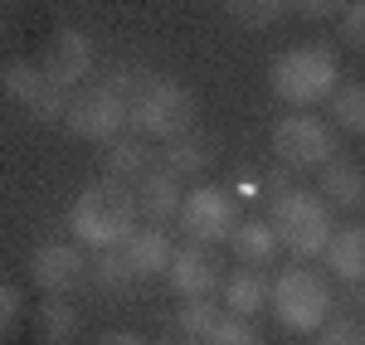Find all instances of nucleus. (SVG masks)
I'll list each match as a JSON object with an SVG mask.
<instances>
[{"label":"nucleus","mask_w":365,"mask_h":345,"mask_svg":"<svg viewBox=\"0 0 365 345\" xmlns=\"http://www.w3.org/2000/svg\"><path fill=\"white\" fill-rule=\"evenodd\" d=\"M331 122L351 137H365V83H341L331 97Z\"/></svg>","instance_id":"obj_24"},{"label":"nucleus","mask_w":365,"mask_h":345,"mask_svg":"<svg viewBox=\"0 0 365 345\" xmlns=\"http://www.w3.org/2000/svg\"><path fill=\"white\" fill-rule=\"evenodd\" d=\"M229 248H234V258L244 262V267H268V262L278 258V233L268 219H239L234 233H229Z\"/></svg>","instance_id":"obj_18"},{"label":"nucleus","mask_w":365,"mask_h":345,"mask_svg":"<svg viewBox=\"0 0 365 345\" xmlns=\"http://www.w3.org/2000/svg\"><path fill=\"white\" fill-rule=\"evenodd\" d=\"M103 171L117 185H137L146 171H156V156H151L146 137H113L108 151H103Z\"/></svg>","instance_id":"obj_16"},{"label":"nucleus","mask_w":365,"mask_h":345,"mask_svg":"<svg viewBox=\"0 0 365 345\" xmlns=\"http://www.w3.org/2000/svg\"><path fill=\"white\" fill-rule=\"evenodd\" d=\"M225 10H229V20H234V25L268 29V25H278L282 15L292 10V0H225Z\"/></svg>","instance_id":"obj_25"},{"label":"nucleus","mask_w":365,"mask_h":345,"mask_svg":"<svg viewBox=\"0 0 365 345\" xmlns=\"http://www.w3.org/2000/svg\"><path fill=\"white\" fill-rule=\"evenodd\" d=\"M83 272H88V253L78 238L73 243L68 238H49V243H39L29 253V277L44 292H73L83 282Z\"/></svg>","instance_id":"obj_11"},{"label":"nucleus","mask_w":365,"mask_h":345,"mask_svg":"<svg viewBox=\"0 0 365 345\" xmlns=\"http://www.w3.org/2000/svg\"><path fill=\"white\" fill-rule=\"evenodd\" d=\"M356 287H361L356 292V307H361V321H365V282H356Z\"/></svg>","instance_id":"obj_35"},{"label":"nucleus","mask_w":365,"mask_h":345,"mask_svg":"<svg viewBox=\"0 0 365 345\" xmlns=\"http://www.w3.org/2000/svg\"><path fill=\"white\" fill-rule=\"evenodd\" d=\"M83 282L98 292V297H127V292H132V282H137V272L127 267L122 248H88Z\"/></svg>","instance_id":"obj_17"},{"label":"nucleus","mask_w":365,"mask_h":345,"mask_svg":"<svg viewBox=\"0 0 365 345\" xmlns=\"http://www.w3.org/2000/svg\"><path fill=\"white\" fill-rule=\"evenodd\" d=\"M0 83H5V97H15L20 107H25L34 122H63L68 112V87H58L39 63H29V58H10L5 63V73H0Z\"/></svg>","instance_id":"obj_9"},{"label":"nucleus","mask_w":365,"mask_h":345,"mask_svg":"<svg viewBox=\"0 0 365 345\" xmlns=\"http://www.w3.org/2000/svg\"><path fill=\"white\" fill-rule=\"evenodd\" d=\"M341 34H346L351 49H365V0H351L341 10Z\"/></svg>","instance_id":"obj_30"},{"label":"nucleus","mask_w":365,"mask_h":345,"mask_svg":"<svg viewBox=\"0 0 365 345\" xmlns=\"http://www.w3.org/2000/svg\"><path fill=\"white\" fill-rule=\"evenodd\" d=\"M20 312H25V297H20V287H15V282H0V341L15 331Z\"/></svg>","instance_id":"obj_29"},{"label":"nucleus","mask_w":365,"mask_h":345,"mask_svg":"<svg viewBox=\"0 0 365 345\" xmlns=\"http://www.w3.org/2000/svg\"><path fill=\"white\" fill-rule=\"evenodd\" d=\"M268 83L287 107L307 112L312 102H327L331 92L341 87V68L336 54L327 44H297V49H282L268 68Z\"/></svg>","instance_id":"obj_2"},{"label":"nucleus","mask_w":365,"mask_h":345,"mask_svg":"<svg viewBox=\"0 0 365 345\" xmlns=\"http://www.w3.org/2000/svg\"><path fill=\"white\" fill-rule=\"evenodd\" d=\"M166 277H170V292H180V297H215L220 292V267H215V258L200 243H180L175 248Z\"/></svg>","instance_id":"obj_12"},{"label":"nucleus","mask_w":365,"mask_h":345,"mask_svg":"<svg viewBox=\"0 0 365 345\" xmlns=\"http://www.w3.org/2000/svg\"><path fill=\"white\" fill-rule=\"evenodd\" d=\"M93 345H146V341H141L137 331H108V336H98Z\"/></svg>","instance_id":"obj_33"},{"label":"nucleus","mask_w":365,"mask_h":345,"mask_svg":"<svg viewBox=\"0 0 365 345\" xmlns=\"http://www.w3.org/2000/svg\"><path fill=\"white\" fill-rule=\"evenodd\" d=\"M39 326H44L49 345L73 341V331H78V307L68 302V292H49V297L39 302Z\"/></svg>","instance_id":"obj_23"},{"label":"nucleus","mask_w":365,"mask_h":345,"mask_svg":"<svg viewBox=\"0 0 365 345\" xmlns=\"http://www.w3.org/2000/svg\"><path fill=\"white\" fill-rule=\"evenodd\" d=\"M273 317H278L282 331H297V336H312L322 321L331 317V282L322 272H312L307 262L287 267L273 277V297H268Z\"/></svg>","instance_id":"obj_5"},{"label":"nucleus","mask_w":365,"mask_h":345,"mask_svg":"<svg viewBox=\"0 0 365 345\" xmlns=\"http://www.w3.org/2000/svg\"><path fill=\"white\" fill-rule=\"evenodd\" d=\"M268 224L278 233V243L287 253H297V258H322V248H327V238H331V204L322 200V195H312L302 185H292L287 195L278 200H268Z\"/></svg>","instance_id":"obj_3"},{"label":"nucleus","mask_w":365,"mask_h":345,"mask_svg":"<svg viewBox=\"0 0 365 345\" xmlns=\"http://www.w3.org/2000/svg\"><path fill=\"white\" fill-rule=\"evenodd\" d=\"M273 297V282L263 277V267H239L225 277V312L229 317H258Z\"/></svg>","instance_id":"obj_19"},{"label":"nucleus","mask_w":365,"mask_h":345,"mask_svg":"<svg viewBox=\"0 0 365 345\" xmlns=\"http://www.w3.org/2000/svg\"><path fill=\"white\" fill-rule=\"evenodd\" d=\"M346 5H351V0H292V10H297L302 20H336Z\"/></svg>","instance_id":"obj_31"},{"label":"nucleus","mask_w":365,"mask_h":345,"mask_svg":"<svg viewBox=\"0 0 365 345\" xmlns=\"http://www.w3.org/2000/svg\"><path fill=\"white\" fill-rule=\"evenodd\" d=\"M287 190H292V171H287V166L263 171V195H268V200H278V195H287Z\"/></svg>","instance_id":"obj_32"},{"label":"nucleus","mask_w":365,"mask_h":345,"mask_svg":"<svg viewBox=\"0 0 365 345\" xmlns=\"http://www.w3.org/2000/svg\"><path fill=\"white\" fill-rule=\"evenodd\" d=\"M195 127V92L185 83H175V78H151V83L141 87L137 97L127 102V132L132 137H180V132H190Z\"/></svg>","instance_id":"obj_4"},{"label":"nucleus","mask_w":365,"mask_h":345,"mask_svg":"<svg viewBox=\"0 0 365 345\" xmlns=\"http://www.w3.org/2000/svg\"><path fill=\"white\" fill-rule=\"evenodd\" d=\"M317 345H365V321H356V317H327L317 331Z\"/></svg>","instance_id":"obj_26"},{"label":"nucleus","mask_w":365,"mask_h":345,"mask_svg":"<svg viewBox=\"0 0 365 345\" xmlns=\"http://www.w3.org/2000/svg\"><path fill=\"white\" fill-rule=\"evenodd\" d=\"M122 258L137 272V282L141 277H161L170 267V258H175V243H170V233L161 229V224H137L132 238L122 243Z\"/></svg>","instance_id":"obj_13"},{"label":"nucleus","mask_w":365,"mask_h":345,"mask_svg":"<svg viewBox=\"0 0 365 345\" xmlns=\"http://www.w3.org/2000/svg\"><path fill=\"white\" fill-rule=\"evenodd\" d=\"M273 151H278V161L287 171H322L336 156V137L312 112H292L273 127Z\"/></svg>","instance_id":"obj_8"},{"label":"nucleus","mask_w":365,"mask_h":345,"mask_svg":"<svg viewBox=\"0 0 365 345\" xmlns=\"http://www.w3.org/2000/svg\"><path fill=\"white\" fill-rule=\"evenodd\" d=\"M322 200L331 204V209H356V204H365V171L356 161H346V156H331L322 166Z\"/></svg>","instance_id":"obj_20"},{"label":"nucleus","mask_w":365,"mask_h":345,"mask_svg":"<svg viewBox=\"0 0 365 345\" xmlns=\"http://www.w3.org/2000/svg\"><path fill=\"white\" fill-rule=\"evenodd\" d=\"M322 258H327L336 282H365V224H341V229H331Z\"/></svg>","instance_id":"obj_15"},{"label":"nucleus","mask_w":365,"mask_h":345,"mask_svg":"<svg viewBox=\"0 0 365 345\" xmlns=\"http://www.w3.org/2000/svg\"><path fill=\"white\" fill-rule=\"evenodd\" d=\"M93 58H98V49H93V39H88L83 29L63 25L54 29V39L44 44V54H39V68L54 78L58 87H83L88 78H93Z\"/></svg>","instance_id":"obj_10"},{"label":"nucleus","mask_w":365,"mask_h":345,"mask_svg":"<svg viewBox=\"0 0 365 345\" xmlns=\"http://www.w3.org/2000/svg\"><path fill=\"white\" fill-rule=\"evenodd\" d=\"M166 175H205L210 171V146H205V137H195V132H180V137H170L166 146H161V161H156Z\"/></svg>","instance_id":"obj_21"},{"label":"nucleus","mask_w":365,"mask_h":345,"mask_svg":"<svg viewBox=\"0 0 365 345\" xmlns=\"http://www.w3.org/2000/svg\"><path fill=\"white\" fill-rule=\"evenodd\" d=\"M103 83L113 87L117 97H122V102H132V97H137L141 87L151 83V73H146V68H141V63H117L113 73H108V78H103Z\"/></svg>","instance_id":"obj_28"},{"label":"nucleus","mask_w":365,"mask_h":345,"mask_svg":"<svg viewBox=\"0 0 365 345\" xmlns=\"http://www.w3.org/2000/svg\"><path fill=\"white\" fill-rule=\"evenodd\" d=\"M63 127L83 142H113L127 132V102L117 97L113 87L103 83H83L68 92V112H63Z\"/></svg>","instance_id":"obj_6"},{"label":"nucleus","mask_w":365,"mask_h":345,"mask_svg":"<svg viewBox=\"0 0 365 345\" xmlns=\"http://www.w3.org/2000/svg\"><path fill=\"white\" fill-rule=\"evenodd\" d=\"M205 345H263V341H258V331L249 326V317H229L225 312L220 326L205 336Z\"/></svg>","instance_id":"obj_27"},{"label":"nucleus","mask_w":365,"mask_h":345,"mask_svg":"<svg viewBox=\"0 0 365 345\" xmlns=\"http://www.w3.org/2000/svg\"><path fill=\"white\" fill-rule=\"evenodd\" d=\"M180 204H185V190H180V180L166 175L161 166L137 180V209L146 214V224H161V229H166L170 219H180Z\"/></svg>","instance_id":"obj_14"},{"label":"nucleus","mask_w":365,"mask_h":345,"mask_svg":"<svg viewBox=\"0 0 365 345\" xmlns=\"http://www.w3.org/2000/svg\"><path fill=\"white\" fill-rule=\"evenodd\" d=\"M141 209H137V195L117 180H103V185H88L83 195L73 200L68 209V229L83 248H122L132 229H137Z\"/></svg>","instance_id":"obj_1"},{"label":"nucleus","mask_w":365,"mask_h":345,"mask_svg":"<svg viewBox=\"0 0 365 345\" xmlns=\"http://www.w3.org/2000/svg\"><path fill=\"white\" fill-rule=\"evenodd\" d=\"M156 345H195V341H185V336L175 331V336H166V341H156Z\"/></svg>","instance_id":"obj_34"},{"label":"nucleus","mask_w":365,"mask_h":345,"mask_svg":"<svg viewBox=\"0 0 365 345\" xmlns=\"http://www.w3.org/2000/svg\"><path fill=\"white\" fill-rule=\"evenodd\" d=\"M220 302L215 297H180V312H175V331L185 336V341H195V345H205V336L220 326Z\"/></svg>","instance_id":"obj_22"},{"label":"nucleus","mask_w":365,"mask_h":345,"mask_svg":"<svg viewBox=\"0 0 365 345\" xmlns=\"http://www.w3.org/2000/svg\"><path fill=\"white\" fill-rule=\"evenodd\" d=\"M190 243L200 248H215V243H225L234 224H239V200H234V190L225 185H195L185 204H180V219H175Z\"/></svg>","instance_id":"obj_7"}]
</instances>
